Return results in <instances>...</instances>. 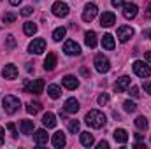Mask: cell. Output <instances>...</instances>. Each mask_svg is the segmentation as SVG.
I'll use <instances>...</instances> for the list:
<instances>
[{
  "instance_id": "22",
  "label": "cell",
  "mask_w": 151,
  "mask_h": 149,
  "mask_svg": "<svg viewBox=\"0 0 151 149\" xmlns=\"http://www.w3.org/2000/svg\"><path fill=\"white\" fill-rule=\"evenodd\" d=\"M84 42H86V46L88 47H97V34L93 32V30H90V32H86L84 34Z\"/></svg>"
},
{
  "instance_id": "12",
  "label": "cell",
  "mask_w": 151,
  "mask_h": 149,
  "mask_svg": "<svg viewBox=\"0 0 151 149\" xmlns=\"http://www.w3.org/2000/svg\"><path fill=\"white\" fill-rule=\"evenodd\" d=\"M137 11H139V7L135 4H125L123 5V16L127 19H134L137 16Z\"/></svg>"
},
{
  "instance_id": "9",
  "label": "cell",
  "mask_w": 151,
  "mask_h": 149,
  "mask_svg": "<svg viewBox=\"0 0 151 149\" xmlns=\"http://www.w3.org/2000/svg\"><path fill=\"white\" fill-rule=\"evenodd\" d=\"M63 51H65V54H69V56H77V54H81V46H79L76 40H67V42L63 44Z\"/></svg>"
},
{
  "instance_id": "24",
  "label": "cell",
  "mask_w": 151,
  "mask_h": 149,
  "mask_svg": "<svg viewBox=\"0 0 151 149\" xmlns=\"http://www.w3.org/2000/svg\"><path fill=\"white\" fill-rule=\"evenodd\" d=\"M81 144H83L84 148H91V146L95 144L93 135H91L90 132H83V133H81Z\"/></svg>"
},
{
  "instance_id": "41",
  "label": "cell",
  "mask_w": 151,
  "mask_h": 149,
  "mask_svg": "<svg viewBox=\"0 0 151 149\" xmlns=\"http://www.w3.org/2000/svg\"><path fill=\"white\" fill-rule=\"evenodd\" d=\"M97 148H99V149H107V148H109V144H107L106 140H102V142H99V144H97Z\"/></svg>"
},
{
  "instance_id": "28",
  "label": "cell",
  "mask_w": 151,
  "mask_h": 149,
  "mask_svg": "<svg viewBox=\"0 0 151 149\" xmlns=\"http://www.w3.org/2000/svg\"><path fill=\"white\" fill-rule=\"evenodd\" d=\"M65 34H67V30H65L63 27H58V28L53 32V40H55V42H60L62 39L65 37Z\"/></svg>"
},
{
  "instance_id": "33",
  "label": "cell",
  "mask_w": 151,
  "mask_h": 149,
  "mask_svg": "<svg viewBox=\"0 0 151 149\" xmlns=\"http://www.w3.org/2000/svg\"><path fill=\"white\" fill-rule=\"evenodd\" d=\"M14 19H16V14H14V12H5V14L2 16V21H4V23H12Z\"/></svg>"
},
{
  "instance_id": "36",
  "label": "cell",
  "mask_w": 151,
  "mask_h": 149,
  "mask_svg": "<svg viewBox=\"0 0 151 149\" xmlns=\"http://www.w3.org/2000/svg\"><path fill=\"white\" fill-rule=\"evenodd\" d=\"M32 12H34V9H32L30 5H27V7H23V9H21V14H23V16H30Z\"/></svg>"
},
{
  "instance_id": "7",
  "label": "cell",
  "mask_w": 151,
  "mask_h": 149,
  "mask_svg": "<svg viewBox=\"0 0 151 149\" xmlns=\"http://www.w3.org/2000/svg\"><path fill=\"white\" fill-rule=\"evenodd\" d=\"M97 12H99V7H97L95 4H86V7H84V11H83V19H84L86 23H90V21L95 19Z\"/></svg>"
},
{
  "instance_id": "10",
  "label": "cell",
  "mask_w": 151,
  "mask_h": 149,
  "mask_svg": "<svg viewBox=\"0 0 151 149\" xmlns=\"http://www.w3.org/2000/svg\"><path fill=\"white\" fill-rule=\"evenodd\" d=\"M132 37H134V28H132V27L123 25V27L118 28V39H119L121 42H128Z\"/></svg>"
},
{
  "instance_id": "29",
  "label": "cell",
  "mask_w": 151,
  "mask_h": 149,
  "mask_svg": "<svg viewBox=\"0 0 151 149\" xmlns=\"http://www.w3.org/2000/svg\"><path fill=\"white\" fill-rule=\"evenodd\" d=\"M135 126H137L139 130H146V128H148V119H146L144 116H139V117L135 119Z\"/></svg>"
},
{
  "instance_id": "8",
  "label": "cell",
  "mask_w": 151,
  "mask_h": 149,
  "mask_svg": "<svg viewBox=\"0 0 151 149\" xmlns=\"http://www.w3.org/2000/svg\"><path fill=\"white\" fill-rule=\"evenodd\" d=\"M28 51L32 54H40L42 51H46V40L44 39H34L28 46Z\"/></svg>"
},
{
  "instance_id": "4",
  "label": "cell",
  "mask_w": 151,
  "mask_h": 149,
  "mask_svg": "<svg viewBox=\"0 0 151 149\" xmlns=\"http://www.w3.org/2000/svg\"><path fill=\"white\" fill-rule=\"evenodd\" d=\"M132 69H134L135 74L139 75V77H142V79H146V77H150L151 75V67L150 65H146L144 62H141V60L134 62V63H132Z\"/></svg>"
},
{
  "instance_id": "15",
  "label": "cell",
  "mask_w": 151,
  "mask_h": 149,
  "mask_svg": "<svg viewBox=\"0 0 151 149\" xmlns=\"http://www.w3.org/2000/svg\"><path fill=\"white\" fill-rule=\"evenodd\" d=\"M114 23H116V16H114L113 12H104L102 16H100V25L102 27H113Z\"/></svg>"
},
{
  "instance_id": "42",
  "label": "cell",
  "mask_w": 151,
  "mask_h": 149,
  "mask_svg": "<svg viewBox=\"0 0 151 149\" xmlns=\"http://www.w3.org/2000/svg\"><path fill=\"white\" fill-rule=\"evenodd\" d=\"M4 133H5V132H4V128L0 126V146H2V144H4V140H5V137H4Z\"/></svg>"
},
{
  "instance_id": "18",
  "label": "cell",
  "mask_w": 151,
  "mask_h": 149,
  "mask_svg": "<svg viewBox=\"0 0 151 149\" xmlns=\"http://www.w3.org/2000/svg\"><path fill=\"white\" fill-rule=\"evenodd\" d=\"M102 47H104V49H107V51H113L114 47H116L114 37L111 35V34H106V35L102 37Z\"/></svg>"
},
{
  "instance_id": "35",
  "label": "cell",
  "mask_w": 151,
  "mask_h": 149,
  "mask_svg": "<svg viewBox=\"0 0 151 149\" xmlns=\"http://www.w3.org/2000/svg\"><path fill=\"white\" fill-rule=\"evenodd\" d=\"M7 130L11 132V135H12V139H16V137H18V132H16V126H14L12 123H9V125H7Z\"/></svg>"
},
{
  "instance_id": "6",
  "label": "cell",
  "mask_w": 151,
  "mask_h": 149,
  "mask_svg": "<svg viewBox=\"0 0 151 149\" xmlns=\"http://www.w3.org/2000/svg\"><path fill=\"white\" fill-rule=\"evenodd\" d=\"M42 90H44V81H42V79H34L32 82H28V84L25 86V91H27V93H34V95L42 93Z\"/></svg>"
},
{
  "instance_id": "46",
  "label": "cell",
  "mask_w": 151,
  "mask_h": 149,
  "mask_svg": "<svg viewBox=\"0 0 151 149\" xmlns=\"http://www.w3.org/2000/svg\"><path fill=\"white\" fill-rule=\"evenodd\" d=\"M81 74H83V75H90V72H88L86 69H81Z\"/></svg>"
},
{
  "instance_id": "26",
  "label": "cell",
  "mask_w": 151,
  "mask_h": 149,
  "mask_svg": "<svg viewBox=\"0 0 151 149\" xmlns=\"http://www.w3.org/2000/svg\"><path fill=\"white\" fill-rule=\"evenodd\" d=\"M23 32H25V35L34 37V34L37 32V25H35L34 21H27V23L23 25Z\"/></svg>"
},
{
  "instance_id": "3",
  "label": "cell",
  "mask_w": 151,
  "mask_h": 149,
  "mask_svg": "<svg viewBox=\"0 0 151 149\" xmlns=\"http://www.w3.org/2000/svg\"><path fill=\"white\" fill-rule=\"evenodd\" d=\"M93 63H95L97 72H100V74H106V72L111 70V62H109V58L104 56V54H97L95 60H93Z\"/></svg>"
},
{
  "instance_id": "14",
  "label": "cell",
  "mask_w": 151,
  "mask_h": 149,
  "mask_svg": "<svg viewBox=\"0 0 151 149\" xmlns=\"http://www.w3.org/2000/svg\"><path fill=\"white\" fill-rule=\"evenodd\" d=\"M63 109H65V112H69V114H76V112L79 111V102L76 98H67L65 104H63Z\"/></svg>"
},
{
  "instance_id": "2",
  "label": "cell",
  "mask_w": 151,
  "mask_h": 149,
  "mask_svg": "<svg viewBox=\"0 0 151 149\" xmlns=\"http://www.w3.org/2000/svg\"><path fill=\"white\" fill-rule=\"evenodd\" d=\"M2 104H4V111L7 112V114H14V112L19 109V98L18 97H14V95H5L4 97V100H2Z\"/></svg>"
},
{
  "instance_id": "43",
  "label": "cell",
  "mask_w": 151,
  "mask_h": 149,
  "mask_svg": "<svg viewBox=\"0 0 151 149\" xmlns=\"http://www.w3.org/2000/svg\"><path fill=\"white\" fill-rule=\"evenodd\" d=\"M144 60H146L148 63H151V53H150V51H146V54H144Z\"/></svg>"
},
{
  "instance_id": "38",
  "label": "cell",
  "mask_w": 151,
  "mask_h": 149,
  "mask_svg": "<svg viewBox=\"0 0 151 149\" xmlns=\"http://www.w3.org/2000/svg\"><path fill=\"white\" fill-rule=\"evenodd\" d=\"M7 47H9V49L14 47V37H12V35H7Z\"/></svg>"
},
{
  "instance_id": "20",
  "label": "cell",
  "mask_w": 151,
  "mask_h": 149,
  "mask_svg": "<svg viewBox=\"0 0 151 149\" xmlns=\"http://www.w3.org/2000/svg\"><path fill=\"white\" fill-rule=\"evenodd\" d=\"M42 123H44L46 128H55V126H56V117H55V114H53V112H46L44 117H42Z\"/></svg>"
},
{
  "instance_id": "25",
  "label": "cell",
  "mask_w": 151,
  "mask_h": 149,
  "mask_svg": "<svg viewBox=\"0 0 151 149\" xmlns=\"http://www.w3.org/2000/svg\"><path fill=\"white\" fill-rule=\"evenodd\" d=\"M53 146L58 148V149L65 146V135H63V132H56V133L53 135Z\"/></svg>"
},
{
  "instance_id": "40",
  "label": "cell",
  "mask_w": 151,
  "mask_h": 149,
  "mask_svg": "<svg viewBox=\"0 0 151 149\" xmlns=\"http://www.w3.org/2000/svg\"><path fill=\"white\" fill-rule=\"evenodd\" d=\"M142 88L146 90V93H148V95H151V82L144 81V82H142Z\"/></svg>"
},
{
  "instance_id": "11",
  "label": "cell",
  "mask_w": 151,
  "mask_h": 149,
  "mask_svg": "<svg viewBox=\"0 0 151 149\" xmlns=\"http://www.w3.org/2000/svg\"><path fill=\"white\" fill-rule=\"evenodd\" d=\"M130 82H132V79H130L128 75H123V77H119V79L114 82V91H116V93H121V91H125V90L130 86Z\"/></svg>"
},
{
  "instance_id": "23",
  "label": "cell",
  "mask_w": 151,
  "mask_h": 149,
  "mask_svg": "<svg viewBox=\"0 0 151 149\" xmlns=\"http://www.w3.org/2000/svg\"><path fill=\"white\" fill-rule=\"evenodd\" d=\"M55 67H56V54L55 53H49L46 56V60H44V69L46 70H53Z\"/></svg>"
},
{
  "instance_id": "32",
  "label": "cell",
  "mask_w": 151,
  "mask_h": 149,
  "mask_svg": "<svg viewBox=\"0 0 151 149\" xmlns=\"http://www.w3.org/2000/svg\"><path fill=\"white\" fill-rule=\"evenodd\" d=\"M123 107H125V111L127 112H134L135 109H137L135 102H132V100H125V102H123Z\"/></svg>"
},
{
  "instance_id": "37",
  "label": "cell",
  "mask_w": 151,
  "mask_h": 149,
  "mask_svg": "<svg viewBox=\"0 0 151 149\" xmlns=\"http://www.w3.org/2000/svg\"><path fill=\"white\" fill-rule=\"evenodd\" d=\"M130 95H132L134 98H137V97L141 95V93H139V88H137V86H132V88H130Z\"/></svg>"
},
{
  "instance_id": "44",
  "label": "cell",
  "mask_w": 151,
  "mask_h": 149,
  "mask_svg": "<svg viewBox=\"0 0 151 149\" xmlns=\"http://www.w3.org/2000/svg\"><path fill=\"white\" fill-rule=\"evenodd\" d=\"M9 2H11V5H19L21 0H9Z\"/></svg>"
},
{
  "instance_id": "5",
  "label": "cell",
  "mask_w": 151,
  "mask_h": 149,
  "mask_svg": "<svg viewBox=\"0 0 151 149\" xmlns=\"http://www.w3.org/2000/svg\"><path fill=\"white\" fill-rule=\"evenodd\" d=\"M51 12H53L56 18H67L69 12H70V9H69V5H67L65 2H55V4L51 5Z\"/></svg>"
},
{
  "instance_id": "16",
  "label": "cell",
  "mask_w": 151,
  "mask_h": 149,
  "mask_svg": "<svg viewBox=\"0 0 151 149\" xmlns=\"http://www.w3.org/2000/svg\"><path fill=\"white\" fill-rule=\"evenodd\" d=\"M62 84H63L67 90H76V88L79 86V81L76 79L74 75H65V77L62 79Z\"/></svg>"
},
{
  "instance_id": "21",
  "label": "cell",
  "mask_w": 151,
  "mask_h": 149,
  "mask_svg": "<svg viewBox=\"0 0 151 149\" xmlns=\"http://www.w3.org/2000/svg\"><path fill=\"white\" fill-rule=\"evenodd\" d=\"M114 140H116L118 144H127V142H128V133H127L123 128H118V130L114 132Z\"/></svg>"
},
{
  "instance_id": "1",
  "label": "cell",
  "mask_w": 151,
  "mask_h": 149,
  "mask_svg": "<svg viewBox=\"0 0 151 149\" xmlns=\"http://www.w3.org/2000/svg\"><path fill=\"white\" fill-rule=\"evenodd\" d=\"M84 123L88 125V126H91V128H102V126H106V123H107V117H106V114L100 111H97V109H93V111H90L86 114V117H84Z\"/></svg>"
},
{
  "instance_id": "27",
  "label": "cell",
  "mask_w": 151,
  "mask_h": 149,
  "mask_svg": "<svg viewBox=\"0 0 151 149\" xmlns=\"http://www.w3.org/2000/svg\"><path fill=\"white\" fill-rule=\"evenodd\" d=\"M47 95H49L51 98H60V95H62L60 86H56V84H49V86H47Z\"/></svg>"
},
{
  "instance_id": "45",
  "label": "cell",
  "mask_w": 151,
  "mask_h": 149,
  "mask_svg": "<svg viewBox=\"0 0 151 149\" xmlns=\"http://www.w3.org/2000/svg\"><path fill=\"white\" fill-rule=\"evenodd\" d=\"M144 37L151 39V30H146V32H144Z\"/></svg>"
},
{
  "instance_id": "39",
  "label": "cell",
  "mask_w": 151,
  "mask_h": 149,
  "mask_svg": "<svg viewBox=\"0 0 151 149\" xmlns=\"http://www.w3.org/2000/svg\"><path fill=\"white\" fill-rule=\"evenodd\" d=\"M111 4H113V7H118V9H119V7L125 5V0H113Z\"/></svg>"
},
{
  "instance_id": "31",
  "label": "cell",
  "mask_w": 151,
  "mask_h": 149,
  "mask_svg": "<svg viewBox=\"0 0 151 149\" xmlns=\"http://www.w3.org/2000/svg\"><path fill=\"white\" fill-rule=\"evenodd\" d=\"M69 132L74 133V135L79 132V121H76V119H69Z\"/></svg>"
},
{
  "instance_id": "13",
  "label": "cell",
  "mask_w": 151,
  "mask_h": 149,
  "mask_svg": "<svg viewBox=\"0 0 151 149\" xmlns=\"http://www.w3.org/2000/svg\"><path fill=\"white\" fill-rule=\"evenodd\" d=\"M2 75H4L5 79H16V77H18V67L12 65V63L5 65V67L2 69Z\"/></svg>"
},
{
  "instance_id": "34",
  "label": "cell",
  "mask_w": 151,
  "mask_h": 149,
  "mask_svg": "<svg viewBox=\"0 0 151 149\" xmlns=\"http://www.w3.org/2000/svg\"><path fill=\"white\" fill-rule=\"evenodd\" d=\"M97 102H99V105H106V104L109 102V95H107V93H100L99 98H97Z\"/></svg>"
},
{
  "instance_id": "19",
  "label": "cell",
  "mask_w": 151,
  "mask_h": 149,
  "mask_svg": "<svg viewBox=\"0 0 151 149\" xmlns=\"http://www.w3.org/2000/svg\"><path fill=\"white\" fill-rule=\"evenodd\" d=\"M47 139H49V137H47V132H46V130H42V128L37 130V132H35V135H34V140L37 142L39 146L47 144Z\"/></svg>"
},
{
  "instance_id": "30",
  "label": "cell",
  "mask_w": 151,
  "mask_h": 149,
  "mask_svg": "<svg viewBox=\"0 0 151 149\" xmlns=\"http://www.w3.org/2000/svg\"><path fill=\"white\" fill-rule=\"evenodd\" d=\"M39 111H40V104H34V102L27 104V112L28 114H37Z\"/></svg>"
},
{
  "instance_id": "17",
  "label": "cell",
  "mask_w": 151,
  "mask_h": 149,
  "mask_svg": "<svg viewBox=\"0 0 151 149\" xmlns=\"http://www.w3.org/2000/svg\"><path fill=\"white\" fill-rule=\"evenodd\" d=\"M19 130H21L23 135H30V133L34 132V121H30V119H23V121L19 123Z\"/></svg>"
}]
</instances>
